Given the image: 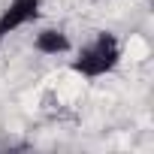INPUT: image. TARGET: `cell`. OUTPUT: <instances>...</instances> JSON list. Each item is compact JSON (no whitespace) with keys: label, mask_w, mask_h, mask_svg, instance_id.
Listing matches in <instances>:
<instances>
[{"label":"cell","mask_w":154,"mask_h":154,"mask_svg":"<svg viewBox=\"0 0 154 154\" xmlns=\"http://www.w3.org/2000/svg\"><path fill=\"white\" fill-rule=\"evenodd\" d=\"M3 42H6V39H0V45H3Z\"/></svg>","instance_id":"cell-4"},{"label":"cell","mask_w":154,"mask_h":154,"mask_svg":"<svg viewBox=\"0 0 154 154\" xmlns=\"http://www.w3.org/2000/svg\"><path fill=\"white\" fill-rule=\"evenodd\" d=\"M45 0H9L0 9V39H6L12 33H18L21 27H30L33 21L42 18Z\"/></svg>","instance_id":"cell-2"},{"label":"cell","mask_w":154,"mask_h":154,"mask_svg":"<svg viewBox=\"0 0 154 154\" xmlns=\"http://www.w3.org/2000/svg\"><path fill=\"white\" fill-rule=\"evenodd\" d=\"M69 69L75 75H82L88 82H97L103 75H112L121 60H124V45L112 30H97L91 39H85L82 45H72L69 51Z\"/></svg>","instance_id":"cell-1"},{"label":"cell","mask_w":154,"mask_h":154,"mask_svg":"<svg viewBox=\"0 0 154 154\" xmlns=\"http://www.w3.org/2000/svg\"><path fill=\"white\" fill-rule=\"evenodd\" d=\"M33 51L36 54H42V57H63V54H69L72 51V36L63 30V27H39L36 33H33Z\"/></svg>","instance_id":"cell-3"}]
</instances>
